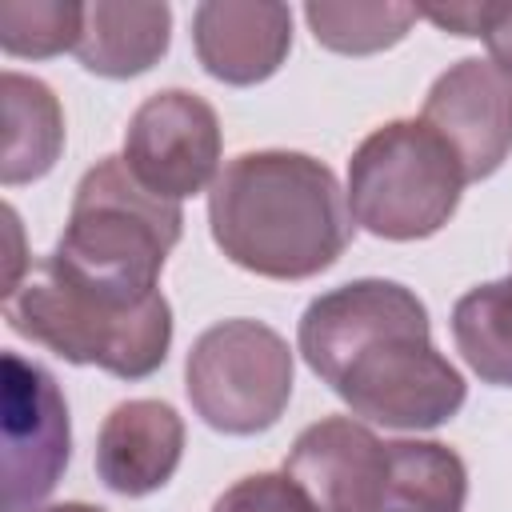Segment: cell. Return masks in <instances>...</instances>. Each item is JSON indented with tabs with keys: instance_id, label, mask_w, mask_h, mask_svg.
I'll return each instance as SVG.
<instances>
[{
	"instance_id": "obj_9",
	"label": "cell",
	"mask_w": 512,
	"mask_h": 512,
	"mask_svg": "<svg viewBox=\"0 0 512 512\" xmlns=\"http://www.w3.org/2000/svg\"><path fill=\"white\" fill-rule=\"evenodd\" d=\"M420 120L452 148L468 184L484 180L512 152V76L468 56L436 76Z\"/></svg>"
},
{
	"instance_id": "obj_14",
	"label": "cell",
	"mask_w": 512,
	"mask_h": 512,
	"mask_svg": "<svg viewBox=\"0 0 512 512\" xmlns=\"http://www.w3.org/2000/svg\"><path fill=\"white\" fill-rule=\"evenodd\" d=\"M0 116H4V144H0V180L28 184L52 172L64 148V112L56 92L20 72L0 76Z\"/></svg>"
},
{
	"instance_id": "obj_11",
	"label": "cell",
	"mask_w": 512,
	"mask_h": 512,
	"mask_svg": "<svg viewBox=\"0 0 512 512\" xmlns=\"http://www.w3.org/2000/svg\"><path fill=\"white\" fill-rule=\"evenodd\" d=\"M192 40L208 76L240 88L260 84L292 48V12L284 4L208 0L192 12Z\"/></svg>"
},
{
	"instance_id": "obj_10",
	"label": "cell",
	"mask_w": 512,
	"mask_h": 512,
	"mask_svg": "<svg viewBox=\"0 0 512 512\" xmlns=\"http://www.w3.org/2000/svg\"><path fill=\"white\" fill-rule=\"evenodd\" d=\"M284 472L304 488L316 512H380L388 444L348 416H328L296 436Z\"/></svg>"
},
{
	"instance_id": "obj_16",
	"label": "cell",
	"mask_w": 512,
	"mask_h": 512,
	"mask_svg": "<svg viewBox=\"0 0 512 512\" xmlns=\"http://www.w3.org/2000/svg\"><path fill=\"white\" fill-rule=\"evenodd\" d=\"M452 340L484 384L512 388V276L480 284L456 300Z\"/></svg>"
},
{
	"instance_id": "obj_2",
	"label": "cell",
	"mask_w": 512,
	"mask_h": 512,
	"mask_svg": "<svg viewBox=\"0 0 512 512\" xmlns=\"http://www.w3.org/2000/svg\"><path fill=\"white\" fill-rule=\"evenodd\" d=\"M220 252L268 280H308L340 260L352 240L348 192L308 152H244L228 160L208 196Z\"/></svg>"
},
{
	"instance_id": "obj_15",
	"label": "cell",
	"mask_w": 512,
	"mask_h": 512,
	"mask_svg": "<svg viewBox=\"0 0 512 512\" xmlns=\"http://www.w3.org/2000/svg\"><path fill=\"white\" fill-rule=\"evenodd\" d=\"M468 468L436 440H392L380 512H464Z\"/></svg>"
},
{
	"instance_id": "obj_21",
	"label": "cell",
	"mask_w": 512,
	"mask_h": 512,
	"mask_svg": "<svg viewBox=\"0 0 512 512\" xmlns=\"http://www.w3.org/2000/svg\"><path fill=\"white\" fill-rule=\"evenodd\" d=\"M484 44L492 52V64L512 76V4H500L496 0L492 20H488V32H484Z\"/></svg>"
},
{
	"instance_id": "obj_13",
	"label": "cell",
	"mask_w": 512,
	"mask_h": 512,
	"mask_svg": "<svg viewBox=\"0 0 512 512\" xmlns=\"http://www.w3.org/2000/svg\"><path fill=\"white\" fill-rule=\"evenodd\" d=\"M172 36V8L168 4H116L96 0L84 4V28L76 56L88 72L108 80H128L148 72Z\"/></svg>"
},
{
	"instance_id": "obj_22",
	"label": "cell",
	"mask_w": 512,
	"mask_h": 512,
	"mask_svg": "<svg viewBox=\"0 0 512 512\" xmlns=\"http://www.w3.org/2000/svg\"><path fill=\"white\" fill-rule=\"evenodd\" d=\"M4 236H8V260H4V296H12L24 280V236H20V220H16V208H4Z\"/></svg>"
},
{
	"instance_id": "obj_1",
	"label": "cell",
	"mask_w": 512,
	"mask_h": 512,
	"mask_svg": "<svg viewBox=\"0 0 512 512\" xmlns=\"http://www.w3.org/2000/svg\"><path fill=\"white\" fill-rule=\"evenodd\" d=\"M300 352L356 416L384 428H440L468 396L432 344L428 308L396 280H352L316 296L300 316Z\"/></svg>"
},
{
	"instance_id": "obj_5",
	"label": "cell",
	"mask_w": 512,
	"mask_h": 512,
	"mask_svg": "<svg viewBox=\"0 0 512 512\" xmlns=\"http://www.w3.org/2000/svg\"><path fill=\"white\" fill-rule=\"evenodd\" d=\"M464 184L460 160L424 120H392L348 160V212L372 236L424 240L452 220Z\"/></svg>"
},
{
	"instance_id": "obj_4",
	"label": "cell",
	"mask_w": 512,
	"mask_h": 512,
	"mask_svg": "<svg viewBox=\"0 0 512 512\" xmlns=\"http://www.w3.org/2000/svg\"><path fill=\"white\" fill-rule=\"evenodd\" d=\"M4 320L68 364H96L120 380L152 376L172 344V308L164 292L124 304L76 284L48 256L12 296H4Z\"/></svg>"
},
{
	"instance_id": "obj_19",
	"label": "cell",
	"mask_w": 512,
	"mask_h": 512,
	"mask_svg": "<svg viewBox=\"0 0 512 512\" xmlns=\"http://www.w3.org/2000/svg\"><path fill=\"white\" fill-rule=\"evenodd\" d=\"M212 512H316L288 472H256L216 496Z\"/></svg>"
},
{
	"instance_id": "obj_8",
	"label": "cell",
	"mask_w": 512,
	"mask_h": 512,
	"mask_svg": "<svg viewBox=\"0 0 512 512\" xmlns=\"http://www.w3.org/2000/svg\"><path fill=\"white\" fill-rule=\"evenodd\" d=\"M124 164L140 188L180 204L212 184L220 164V120L216 108L184 88L148 96L124 132Z\"/></svg>"
},
{
	"instance_id": "obj_12",
	"label": "cell",
	"mask_w": 512,
	"mask_h": 512,
	"mask_svg": "<svg viewBox=\"0 0 512 512\" xmlns=\"http://www.w3.org/2000/svg\"><path fill=\"white\" fill-rule=\"evenodd\" d=\"M184 456V420L164 400H124L96 440V472L120 496L164 488Z\"/></svg>"
},
{
	"instance_id": "obj_3",
	"label": "cell",
	"mask_w": 512,
	"mask_h": 512,
	"mask_svg": "<svg viewBox=\"0 0 512 512\" xmlns=\"http://www.w3.org/2000/svg\"><path fill=\"white\" fill-rule=\"evenodd\" d=\"M180 224V204L140 188L124 156H104L80 176L64 236L48 260L76 284L136 304L160 292L156 280L180 240Z\"/></svg>"
},
{
	"instance_id": "obj_20",
	"label": "cell",
	"mask_w": 512,
	"mask_h": 512,
	"mask_svg": "<svg viewBox=\"0 0 512 512\" xmlns=\"http://www.w3.org/2000/svg\"><path fill=\"white\" fill-rule=\"evenodd\" d=\"M492 8L496 0H472V4H432V8H420V20H432L436 28L452 32V36H484L488 32V20H492Z\"/></svg>"
},
{
	"instance_id": "obj_7",
	"label": "cell",
	"mask_w": 512,
	"mask_h": 512,
	"mask_svg": "<svg viewBox=\"0 0 512 512\" xmlns=\"http://www.w3.org/2000/svg\"><path fill=\"white\" fill-rule=\"evenodd\" d=\"M0 472H4V512H40V504L60 484L72 456L68 404L56 376L20 352L0 360Z\"/></svg>"
},
{
	"instance_id": "obj_17",
	"label": "cell",
	"mask_w": 512,
	"mask_h": 512,
	"mask_svg": "<svg viewBox=\"0 0 512 512\" xmlns=\"http://www.w3.org/2000/svg\"><path fill=\"white\" fill-rule=\"evenodd\" d=\"M304 20L316 36V44L340 52V56H368L400 44L408 28L420 20V8L412 4H332L312 0L304 8Z\"/></svg>"
},
{
	"instance_id": "obj_23",
	"label": "cell",
	"mask_w": 512,
	"mask_h": 512,
	"mask_svg": "<svg viewBox=\"0 0 512 512\" xmlns=\"http://www.w3.org/2000/svg\"><path fill=\"white\" fill-rule=\"evenodd\" d=\"M44 512H104V508H92V504H56V508H44Z\"/></svg>"
},
{
	"instance_id": "obj_6",
	"label": "cell",
	"mask_w": 512,
	"mask_h": 512,
	"mask_svg": "<svg viewBox=\"0 0 512 512\" xmlns=\"http://www.w3.org/2000/svg\"><path fill=\"white\" fill-rule=\"evenodd\" d=\"M184 388L208 428L256 436L272 428L292 400V348L260 320H220L196 336Z\"/></svg>"
},
{
	"instance_id": "obj_18",
	"label": "cell",
	"mask_w": 512,
	"mask_h": 512,
	"mask_svg": "<svg viewBox=\"0 0 512 512\" xmlns=\"http://www.w3.org/2000/svg\"><path fill=\"white\" fill-rule=\"evenodd\" d=\"M84 28V4L72 0H0V48L8 56H56L76 52Z\"/></svg>"
}]
</instances>
